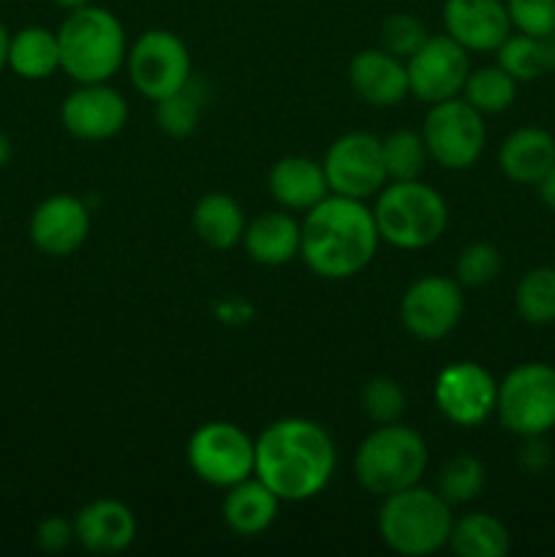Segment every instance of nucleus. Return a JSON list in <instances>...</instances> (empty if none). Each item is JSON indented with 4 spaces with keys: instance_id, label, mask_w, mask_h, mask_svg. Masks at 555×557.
Masks as SVG:
<instances>
[{
    "instance_id": "17",
    "label": "nucleus",
    "mask_w": 555,
    "mask_h": 557,
    "mask_svg": "<svg viewBox=\"0 0 555 557\" xmlns=\"http://www.w3.org/2000/svg\"><path fill=\"white\" fill-rule=\"evenodd\" d=\"M444 33L468 52H498L515 33L506 0H444Z\"/></svg>"
},
{
    "instance_id": "35",
    "label": "nucleus",
    "mask_w": 555,
    "mask_h": 557,
    "mask_svg": "<svg viewBox=\"0 0 555 557\" xmlns=\"http://www.w3.org/2000/svg\"><path fill=\"white\" fill-rule=\"evenodd\" d=\"M430 33L424 30L422 20L414 14H392L381 25V49H386L395 58L408 60L424 41Z\"/></svg>"
},
{
    "instance_id": "21",
    "label": "nucleus",
    "mask_w": 555,
    "mask_h": 557,
    "mask_svg": "<svg viewBox=\"0 0 555 557\" xmlns=\"http://www.w3.org/2000/svg\"><path fill=\"white\" fill-rule=\"evenodd\" d=\"M555 163V136L550 131L526 125L501 141L498 166L506 180L517 185H539Z\"/></svg>"
},
{
    "instance_id": "40",
    "label": "nucleus",
    "mask_w": 555,
    "mask_h": 557,
    "mask_svg": "<svg viewBox=\"0 0 555 557\" xmlns=\"http://www.w3.org/2000/svg\"><path fill=\"white\" fill-rule=\"evenodd\" d=\"M9 41H11V33L5 30V25L0 22V74L9 69Z\"/></svg>"
},
{
    "instance_id": "5",
    "label": "nucleus",
    "mask_w": 555,
    "mask_h": 557,
    "mask_svg": "<svg viewBox=\"0 0 555 557\" xmlns=\"http://www.w3.org/2000/svg\"><path fill=\"white\" fill-rule=\"evenodd\" d=\"M375 226L392 248L422 250L439 243L449 226V207L422 180H390L375 194Z\"/></svg>"
},
{
    "instance_id": "15",
    "label": "nucleus",
    "mask_w": 555,
    "mask_h": 557,
    "mask_svg": "<svg viewBox=\"0 0 555 557\" xmlns=\"http://www.w3.org/2000/svg\"><path fill=\"white\" fill-rule=\"evenodd\" d=\"M60 123L82 141H107L128 123V101L107 82L76 85L60 103Z\"/></svg>"
},
{
    "instance_id": "32",
    "label": "nucleus",
    "mask_w": 555,
    "mask_h": 557,
    "mask_svg": "<svg viewBox=\"0 0 555 557\" xmlns=\"http://www.w3.org/2000/svg\"><path fill=\"white\" fill-rule=\"evenodd\" d=\"M408 408V397L395 379L375 375L362 389V411L373 424L400 422Z\"/></svg>"
},
{
    "instance_id": "11",
    "label": "nucleus",
    "mask_w": 555,
    "mask_h": 557,
    "mask_svg": "<svg viewBox=\"0 0 555 557\" xmlns=\"http://www.w3.org/2000/svg\"><path fill=\"white\" fill-rule=\"evenodd\" d=\"M321 166H324L326 183H330V194L348 196V199L365 201L390 183L381 139L368 131H351V134L337 136L326 150Z\"/></svg>"
},
{
    "instance_id": "42",
    "label": "nucleus",
    "mask_w": 555,
    "mask_h": 557,
    "mask_svg": "<svg viewBox=\"0 0 555 557\" xmlns=\"http://www.w3.org/2000/svg\"><path fill=\"white\" fill-rule=\"evenodd\" d=\"M52 3H54V5H60V9L71 11V9H79V5L92 3V0H52Z\"/></svg>"
},
{
    "instance_id": "22",
    "label": "nucleus",
    "mask_w": 555,
    "mask_h": 557,
    "mask_svg": "<svg viewBox=\"0 0 555 557\" xmlns=\"http://www.w3.org/2000/svg\"><path fill=\"white\" fill-rule=\"evenodd\" d=\"M303 226L283 210L264 212L245 226L243 245L250 261L264 267H283L299 256Z\"/></svg>"
},
{
    "instance_id": "26",
    "label": "nucleus",
    "mask_w": 555,
    "mask_h": 557,
    "mask_svg": "<svg viewBox=\"0 0 555 557\" xmlns=\"http://www.w3.org/2000/svg\"><path fill=\"white\" fill-rule=\"evenodd\" d=\"M495 54L501 69L517 82H536L544 74H555V33L553 36L511 33Z\"/></svg>"
},
{
    "instance_id": "20",
    "label": "nucleus",
    "mask_w": 555,
    "mask_h": 557,
    "mask_svg": "<svg viewBox=\"0 0 555 557\" xmlns=\"http://www.w3.org/2000/svg\"><path fill=\"white\" fill-rule=\"evenodd\" d=\"M267 188L283 210L299 212H308L324 196H330L324 166L305 156H286L272 163L270 174H267Z\"/></svg>"
},
{
    "instance_id": "18",
    "label": "nucleus",
    "mask_w": 555,
    "mask_h": 557,
    "mask_svg": "<svg viewBox=\"0 0 555 557\" xmlns=\"http://www.w3.org/2000/svg\"><path fill=\"white\" fill-rule=\"evenodd\" d=\"M76 542L92 555H120L136 542V517L123 500L96 498L74 517Z\"/></svg>"
},
{
    "instance_id": "30",
    "label": "nucleus",
    "mask_w": 555,
    "mask_h": 557,
    "mask_svg": "<svg viewBox=\"0 0 555 557\" xmlns=\"http://www.w3.org/2000/svg\"><path fill=\"white\" fill-rule=\"evenodd\" d=\"M484 466L471 455H457L446 460L439 471V490L441 498L452 506L471 504L482 495L484 490Z\"/></svg>"
},
{
    "instance_id": "24",
    "label": "nucleus",
    "mask_w": 555,
    "mask_h": 557,
    "mask_svg": "<svg viewBox=\"0 0 555 557\" xmlns=\"http://www.w3.org/2000/svg\"><path fill=\"white\" fill-rule=\"evenodd\" d=\"M194 232L207 248L212 250H232L234 245L243 243L245 234V212L239 201H234L229 194H205L194 207Z\"/></svg>"
},
{
    "instance_id": "27",
    "label": "nucleus",
    "mask_w": 555,
    "mask_h": 557,
    "mask_svg": "<svg viewBox=\"0 0 555 557\" xmlns=\"http://www.w3.org/2000/svg\"><path fill=\"white\" fill-rule=\"evenodd\" d=\"M509 547L506 525L488 511H471L452 525L449 549L457 557H504Z\"/></svg>"
},
{
    "instance_id": "29",
    "label": "nucleus",
    "mask_w": 555,
    "mask_h": 557,
    "mask_svg": "<svg viewBox=\"0 0 555 557\" xmlns=\"http://www.w3.org/2000/svg\"><path fill=\"white\" fill-rule=\"evenodd\" d=\"M515 308L526 324H555V267H533L515 288Z\"/></svg>"
},
{
    "instance_id": "31",
    "label": "nucleus",
    "mask_w": 555,
    "mask_h": 557,
    "mask_svg": "<svg viewBox=\"0 0 555 557\" xmlns=\"http://www.w3.org/2000/svg\"><path fill=\"white\" fill-rule=\"evenodd\" d=\"M381 150L390 180H419L430 158L422 134L408 128L392 131L386 139H381Z\"/></svg>"
},
{
    "instance_id": "16",
    "label": "nucleus",
    "mask_w": 555,
    "mask_h": 557,
    "mask_svg": "<svg viewBox=\"0 0 555 557\" xmlns=\"http://www.w3.org/2000/svg\"><path fill=\"white\" fill-rule=\"evenodd\" d=\"M27 237L38 253L65 259V256L76 253L90 237V210L79 196H49L33 210Z\"/></svg>"
},
{
    "instance_id": "41",
    "label": "nucleus",
    "mask_w": 555,
    "mask_h": 557,
    "mask_svg": "<svg viewBox=\"0 0 555 557\" xmlns=\"http://www.w3.org/2000/svg\"><path fill=\"white\" fill-rule=\"evenodd\" d=\"M11 152H14V147H11V136L5 134V131H0V169L11 161Z\"/></svg>"
},
{
    "instance_id": "7",
    "label": "nucleus",
    "mask_w": 555,
    "mask_h": 557,
    "mask_svg": "<svg viewBox=\"0 0 555 557\" xmlns=\"http://www.w3.org/2000/svg\"><path fill=\"white\" fill-rule=\"evenodd\" d=\"M501 424L520 438L555 430V368L544 362L517 364L498 381L495 403Z\"/></svg>"
},
{
    "instance_id": "38",
    "label": "nucleus",
    "mask_w": 555,
    "mask_h": 557,
    "mask_svg": "<svg viewBox=\"0 0 555 557\" xmlns=\"http://www.w3.org/2000/svg\"><path fill=\"white\" fill-rule=\"evenodd\" d=\"M520 449V466L526 468L528 473H542L547 471V466L553 462V455H550V446L544 444V435H531V438H522Z\"/></svg>"
},
{
    "instance_id": "8",
    "label": "nucleus",
    "mask_w": 555,
    "mask_h": 557,
    "mask_svg": "<svg viewBox=\"0 0 555 557\" xmlns=\"http://www.w3.org/2000/svg\"><path fill=\"white\" fill-rule=\"evenodd\" d=\"M422 139L428 145L430 161L449 172H466L477 166L488 145L484 114L477 112L462 96L430 103L422 123Z\"/></svg>"
},
{
    "instance_id": "37",
    "label": "nucleus",
    "mask_w": 555,
    "mask_h": 557,
    "mask_svg": "<svg viewBox=\"0 0 555 557\" xmlns=\"http://www.w3.org/2000/svg\"><path fill=\"white\" fill-rule=\"evenodd\" d=\"M74 542H76L74 520H65V517L52 515V517H44V520L36 525V547L41 549V553L58 555L63 553V549H69Z\"/></svg>"
},
{
    "instance_id": "1",
    "label": "nucleus",
    "mask_w": 555,
    "mask_h": 557,
    "mask_svg": "<svg viewBox=\"0 0 555 557\" xmlns=\"http://www.w3.org/2000/svg\"><path fill=\"white\" fill-rule=\"evenodd\" d=\"M335 444L313 419H278L256 438L254 476L261 479L281 504H303L324 493L335 476Z\"/></svg>"
},
{
    "instance_id": "34",
    "label": "nucleus",
    "mask_w": 555,
    "mask_h": 557,
    "mask_svg": "<svg viewBox=\"0 0 555 557\" xmlns=\"http://www.w3.org/2000/svg\"><path fill=\"white\" fill-rule=\"evenodd\" d=\"M199 114L201 98L190 90V85L156 103L158 128L172 139H185V136L194 134L196 125H199Z\"/></svg>"
},
{
    "instance_id": "9",
    "label": "nucleus",
    "mask_w": 555,
    "mask_h": 557,
    "mask_svg": "<svg viewBox=\"0 0 555 557\" xmlns=\"http://www.w3.org/2000/svg\"><path fill=\"white\" fill-rule=\"evenodd\" d=\"M185 457L201 482L229 490L254 476L256 441L234 422H205L188 438Z\"/></svg>"
},
{
    "instance_id": "36",
    "label": "nucleus",
    "mask_w": 555,
    "mask_h": 557,
    "mask_svg": "<svg viewBox=\"0 0 555 557\" xmlns=\"http://www.w3.org/2000/svg\"><path fill=\"white\" fill-rule=\"evenodd\" d=\"M511 25L528 36H553L555 33V0H506Z\"/></svg>"
},
{
    "instance_id": "39",
    "label": "nucleus",
    "mask_w": 555,
    "mask_h": 557,
    "mask_svg": "<svg viewBox=\"0 0 555 557\" xmlns=\"http://www.w3.org/2000/svg\"><path fill=\"white\" fill-rule=\"evenodd\" d=\"M536 190H539V199L544 201V207H550V210L555 212V163H553V169L544 174L542 183L536 185Z\"/></svg>"
},
{
    "instance_id": "33",
    "label": "nucleus",
    "mask_w": 555,
    "mask_h": 557,
    "mask_svg": "<svg viewBox=\"0 0 555 557\" xmlns=\"http://www.w3.org/2000/svg\"><path fill=\"white\" fill-rule=\"evenodd\" d=\"M501 267H504V259H501V250L493 243H484V239L482 243H471L457 256L455 281L466 288L490 286L501 275Z\"/></svg>"
},
{
    "instance_id": "19",
    "label": "nucleus",
    "mask_w": 555,
    "mask_h": 557,
    "mask_svg": "<svg viewBox=\"0 0 555 557\" xmlns=\"http://www.w3.org/2000/svg\"><path fill=\"white\" fill-rule=\"evenodd\" d=\"M348 82L365 103L379 109L400 107L408 98L406 60L395 58L386 49H362L348 63Z\"/></svg>"
},
{
    "instance_id": "10",
    "label": "nucleus",
    "mask_w": 555,
    "mask_h": 557,
    "mask_svg": "<svg viewBox=\"0 0 555 557\" xmlns=\"http://www.w3.org/2000/svg\"><path fill=\"white\" fill-rule=\"evenodd\" d=\"M125 65H128L131 85L136 87V92L156 103L188 87L190 74H194L190 52L183 38L161 27L145 30L131 44Z\"/></svg>"
},
{
    "instance_id": "23",
    "label": "nucleus",
    "mask_w": 555,
    "mask_h": 557,
    "mask_svg": "<svg viewBox=\"0 0 555 557\" xmlns=\"http://www.w3.org/2000/svg\"><path fill=\"white\" fill-rule=\"evenodd\" d=\"M278 509H281V498L261 479L250 476L226 490L221 515L229 531L237 533V536L254 539L270 531Z\"/></svg>"
},
{
    "instance_id": "28",
    "label": "nucleus",
    "mask_w": 555,
    "mask_h": 557,
    "mask_svg": "<svg viewBox=\"0 0 555 557\" xmlns=\"http://www.w3.org/2000/svg\"><path fill=\"white\" fill-rule=\"evenodd\" d=\"M517 85L520 82L506 74L498 63L484 65L468 74L460 96L482 114H501L517 101Z\"/></svg>"
},
{
    "instance_id": "2",
    "label": "nucleus",
    "mask_w": 555,
    "mask_h": 557,
    "mask_svg": "<svg viewBox=\"0 0 555 557\" xmlns=\"http://www.w3.org/2000/svg\"><path fill=\"white\" fill-rule=\"evenodd\" d=\"M299 256L313 275L348 281L373 261L381 234L365 201L330 194L303 218Z\"/></svg>"
},
{
    "instance_id": "3",
    "label": "nucleus",
    "mask_w": 555,
    "mask_h": 557,
    "mask_svg": "<svg viewBox=\"0 0 555 557\" xmlns=\"http://www.w3.org/2000/svg\"><path fill=\"white\" fill-rule=\"evenodd\" d=\"M60 71L76 85L109 82L128 58V38L123 22L103 5L71 9L58 30Z\"/></svg>"
},
{
    "instance_id": "12",
    "label": "nucleus",
    "mask_w": 555,
    "mask_h": 557,
    "mask_svg": "<svg viewBox=\"0 0 555 557\" xmlns=\"http://www.w3.org/2000/svg\"><path fill=\"white\" fill-rule=\"evenodd\" d=\"M466 310L462 286L446 275H424L400 299V324L422 343H439L457 330Z\"/></svg>"
},
{
    "instance_id": "14",
    "label": "nucleus",
    "mask_w": 555,
    "mask_h": 557,
    "mask_svg": "<svg viewBox=\"0 0 555 557\" xmlns=\"http://www.w3.org/2000/svg\"><path fill=\"white\" fill-rule=\"evenodd\" d=\"M406 71L411 96L424 103H439L460 96L471 74V60L468 49L441 33V36H428V41L406 60Z\"/></svg>"
},
{
    "instance_id": "13",
    "label": "nucleus",
    "mask_w": 555,
    "mask_h": 557,
    "mask_svg": "<svg viewBox=\"0 0 555 557\" xmlns=\"http://www.w3.org/2000/svg\"><path fill=\"white\" fill-rule=\"evenodd\" d=\"M433 397L446 422L457 428H479L495 413L498 381L479 362H455L439 373Z\"/></svg>"
},
{
    "instance_id": "4",
    "label": "nucleus",
    "mask_w": 555,
    "mask_h": 557,
    "mask_svg": "<svg viewBox=\"0 0 555 557\" xmlns=\"http://www.w3.org/2000/svg\"><path fill=\"white\" fill-rule=\"evenodd\" d=\"M452 504H446L439 490L422 484L381 498L375 528L392 553L403 557H430L449 547Z\"/></svg>"
},
{
    "instance_id": "6",
    "label": "nucleus",
    "mask_w": 555,
    "mask_h": 557,
    "mask_svg": "<svg viewBox=\"0 0 555 557\" xmlns=\"http://www.w3.org/2000/svg\"><path fill=\"white\" fill-rule=\"evenodd\" d=\"M428 466V444L403 422L379 424L354 455V476L359 487L379 498L419 484Z\"/></svg>"
},
{
    "instance_id": "25",
    "label": "nucleus",
    "mask_w": 555,
    "mask_h": 557,
    "mask_svg": "<svg viewBox=\"0 0 555 557\" xmlns=\"http://www.w3.org/2000/svg\"><path fill=\"white\" fill-rule=\"evenodd\" d=\"M9 69L27 82L49 79L60 71L58 33L47 27H22L9 41Z\"/></svg>"
}]
</instances>
